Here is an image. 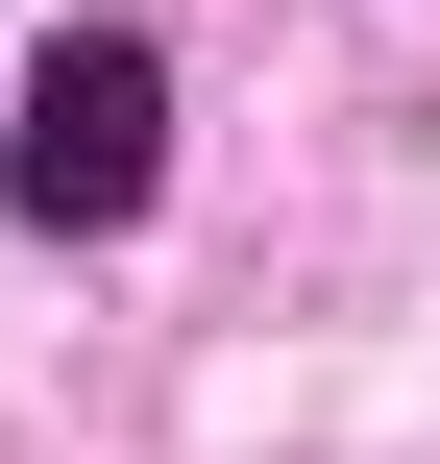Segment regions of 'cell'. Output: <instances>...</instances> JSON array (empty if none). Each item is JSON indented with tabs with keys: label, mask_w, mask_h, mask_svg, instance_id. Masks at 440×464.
I'll return each instance as SVG.
<instances>
[{
	"label": "cell",
	"mask_w": 440,
	"mask_h": 464,
	"mask_svg": "<svg viewBox=\"0 0 440 464\" xmlns=\"http://www.w3.org/2000/svg\"><path fill=\"white\" fill-rule=\"evenodd\" d=\"M147 196H171V49L147 24H49L0 73V220L24 245H122Z\"/></svg>",
	"instance_id": "cell-1"
}]
</instances>
